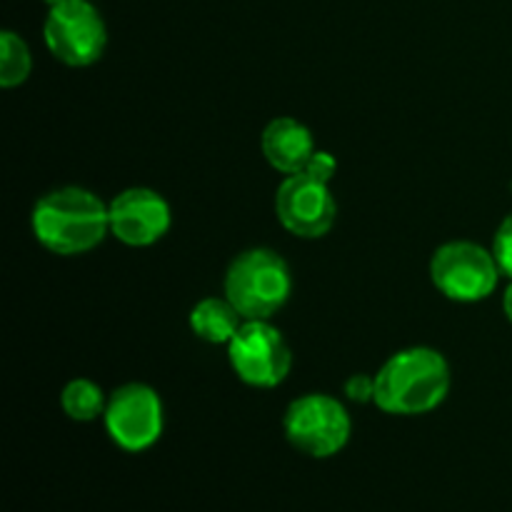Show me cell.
Listing matches in <instances>:
<instances>
[{"label": "cell", "instance_id": "6da1fadb", "mask_svg": "<svg viewBox=\"0 0 512 512\" xmlns=\"http://www.w3.org/2000/svg\"><path fill=\"white\" fill-rule=\"evenodd\" d=\"M33 235L55 255H83L110 233V210L103 200L78 185L45 193L30 215Z\"/></svg>", "mask_w": 512, "mask_h": 512}, {"label": "cell", "instance_id": "7a4b0ae2", "mask_svg": "<svg viewBox=\"0 0 512 512\" xmlns=\"http://www.w3.org/2000/svg\"><path fill=\"white\" fill-rule=\"evenodd\" d=\"M450 393V365L428 345L398 350L375 373V400L388 415L433 413Z\"/></svg>", "mask_w": 512, "mask_h": 512}, {"label": "cell", "instance_id": "3957f363", "mask_svg": "<svg viewBox=\"0 0 512 512\" xmlns=\"http://www.w3.org/2000/svg\"><path fill=\"white\" fill-rule=\"evenodd\" d=\"M223 288L243 320H270L288 303L293 275L275 250L250 248L228 265Z\"/></svg>", "mask_w": 512, "mask_h": 512}, {"label": "cell", "instance_id": "277c9868", "mask_svg": "<svg viewBox=\"0 0 512 512\" xmlns=\"http://www.w3.org/2000/svg\"><path fill=\"white\" fill-rule=\"evenodd\" d=\"M283 433L298 453L325 460L348 445L353 420L338 398L328 393H308L288 405L283 415Z\"/></svg>", "mask_w": 512, "mask_h": 512}, {"label": "cell", "instance_id": "5b68a950", "mask_svg": "<svg viewBox=\"0 0 512 512\" xmlns=\"http://www.w3.org/2000/svg\"><path fill=\"white\" fill-rule=\"evenodd\" d=\"M500 265L493 250L470 240H450L440 245L430 260V280L435 290L453 303H480L498 288Z\"/></svg>", "mask_w": 512, "mask_h": 512}, {"label": "cell", "instance_id": "8992f818", "mask_svg": "<svg viewBox=\"0 0 512 512\" xmlns=\"http://www.w3.org/2000/svg\"><path fill=\"white\" fill-rule=\"evenodd\" d=\"M43 38L55 60L70 68H88L103 58L108 28L90 0H65L45 15Z\"/></svg>", "mask_w": 512, "mask_h": 512}, {"label": "cell", "instance_id": "52a82bcc", "mask_svg": "<svg viewBox=\"0 0 512 512\" xmlns=\"http://www.w3.org/2000/svg\"><path fill=\"white\" fill-rule=\"evenodd\" d=\"M228 360L235 375L250 388H278L293 368L288 340L270 320H243L228 343Z\"/></svg>", "mask_w": 512, "mask_h": 512}, {"label": "cell", "instance_id": "ba28073f", "mask_svg": "<svg viewBox=\"0 0 512 512\" xmlns=\"http://www.w3.org/2000/svg\"><path fill=\"white\" fill-rule=\"evenodd\" d=\"M103 420L110 440L118 448L143 453L163 435V400L150 385L128 383L110 395Z\"/></svg>", "mask_w": 512, "mask_h": 512}, {"label": "cell", "instance_id": "9c48e42d", "mask_svg": "<svg viewBox=\"0 0 512 512\" xmlns=\"http://www.w3.org/2000/svg\"><path fill=\"white\" fill-rule=\"evenodd\" d=\"M275 215L295 238L315 240L333 230L338 203L328 183L308 173H295L285 175L275 190Z\"/></svg>", "mask_w": 512, "mask_h": 512}, {"label": "cell", "instance_id": "30bf717a", "mask_svg": "<svg viewBox=\"0 0 512 512\" xmlns=\"http://www.w3.org/2000/svg\"><path fill=\"white\" fill-rule=\"evenodd\" d=\"M110 210V233L130 248H148L165 238L173 223L170 205L158 190L128 188L113 198Z\"/></svg>", "mask_w": 512, "mask_h": 512}, {"label": "cell", "instance_id": "8fae6325", "mask_svg": "<svg viewBox=\"0 0 512 512\" xmlns=\"http://www.w3.org/2000/svg\"><path fill=\"white\" fill-rule=\"evenodd\" d=\"M260 150L278 173L295 175L308 168L310 158L318 148H315L308 125L283 115V118H275L265 125L263 135H260Z\"/></svg>", "mask_w": 512, "mask_h": 512}, {"label": "cell", "instance_id": "7c38bea8", "mask_svg": "<svg viewBox=\"0 0 512 512\" xmlns=\"http://www.w3.org/2000/svg\"><path fill=\"white\" fill-rule=\"evenodd\" d=\"M243 325V315L228 298H205L190 310V330L210 345H228Z\"/></svg>", "mask_w": 512, "mask_h": 512}, {"label": "cell", "instance_id": "4fadbf2b", "mask_svg": "<svg viewBox=\"0 0 512 512\" xmlns=\"http://www.w3.org/2000/svg\"><path fill=\"white\" fill-rule=\"evenodd\" d=\"M105 398L103 388L88 378H75L60 393V408L75 423H93L105 413Z\"/></svg>", "mask_w": 512, "mask_h": 512}, {"label": "cell", "instance_id": "5bb4252c", "mask_svg": "<svg viewBox=\"0 0 512 512\" xmlns=\"http://www.w3.org/2000/svg\"><path fill=\"white\" fill-rule=\"evenodd\" d=\"M30 70H33V58L25 40L13 30H3L0 33V85L5 90L18 88L28 80Z\"/></svg>", "mask_w": 512, "mask_h": 512}, {"label": "cell", "instance_id": "9a60e30c", "mask_svg": "<svg viewBox=\"0 0 512 512\" xmlns=\"http://www.w3.org/2000/svg\"><path fill=\"white\" fill-rule=\"evenodd\" d=\"M493 255L500 265V273L512 280V213L500 223L493 240Z\"/></svg>", "mask_w": 512, "mask_h": 512}, {"label": "cell", "instance_id": "2e32d148", "mask_svg": "<svg viewBox=\"0 0 512 512\" xmlns=\"http://www.w3.org/2000/svg\"><path fill=\"white\" fill-rule=\"evenodd\" d=\"M345 395H348L353 403H373L375 400V375L370 378V375H350L348 380H345Z\"/></svg>", "mask_w": 512, "mask_h": 512}, {"label": "cell", "instance_id": "e0dca14e", "mask_svg": "<svg viewBox=\"0 0 512 512\" xmlns=\"http://www.w3.org/2000/svg\"><path fill=\"white\" fill-rule=\"evenodd\" d=\"M335 170H338V160L333 158V153H328V150H315L313 158H310V163H308V168H305L303 173L313 175V178L323 180V183L330 185Z\"/></svg>", "mask_w": 512, "mask_h": 512}, {"label": "cell", "instance_id": "ac0fdd59", "mask_svg": "<svg viewBox=\"0 0 512 512\" xmlns=\"http://www.w3.org/2000/svg\"><path fill=\"white\" fill-rule=\"evenodd\" d=\"M503 310H505V318H508L510 323H512V280H510L508 288H505V295H503Z\"/></svg>", "mask_w": 512, "mask_h": 512}, {"label": "cell", "instance_id": "d6986e66", "mask_svg": "<svg viewBox=\"0 0 512 512\" xmlns=\"http://www.w3.org/2000/svg\"><path fill=\"white\" fill-rule=\"evenodd\" d=\"M43 3H48V8H53V5H60V3H65V0H43Z\"/></svg>", "mask_w": 512, "mask_h": 512}]
</instances>
